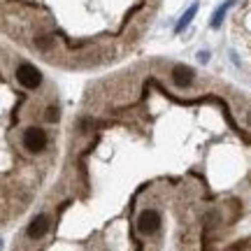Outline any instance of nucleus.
<instances>
[{"instance_id": "obj_2", "label": "nucleus", "mask_w": 251, "mask_h": 251, "mask_svg": "<svg viewBox=\"0 0 251 251\" xmlns=\"http://www.w3.org/2000/svg\"><path fill=\"white\" fill-rule=\"evenodd\" d=\"M17 81L24 86V89H40V84H42V72L37 70L35 65H30V63H21L17 68Z\"/></svg>"}, {"instance_id": "obj_6", "label": "nucleus", "mask_w": 251, "mask_h": 251, "mask_svg": "<svg viewBox=\"0 0 251 251\" xmlns=\"http://www.w3.org/2000/svg\"><path fill=\"white\" fill-rule=\"evenodd\" d=\"M235 5V0H226L224 5H221V7L216 9L214 12V17H212V28H219L221 26V24H224V17H226V12H228V9L233 7Z\"/></svg>"}, {"instance_id": "obj_5", "label": "nucleus", "mask_w": 251, "mask_h": 251, "mask_svg": "<svg viewBox=\"0 0 251 251\" xmlns=\"http://www.w3.org/2000/svg\"><path fill=\"white\" fill-rule=\"evenodd\" d=\"M196 79V72L191 70L188 65H175L172 68V81L179 86V89H188Z\"/></svg>"}, {"instance_id": "obj_3", "label": "nucleus", "mask_w": 251, "mask_h": 251, "mask_svg": "<svg viewBox=\"0 0 251 251\" xmlns=\"http://www.w3.org/2000/svg\"><path fill=\"white\" fill-rule=\"evenodd\" d=\"M137 230L142 235H156L161 230V212L156 209H142L137 216Z\"/></svg>"}, {"instance_id": "obj_4", "label": "nucleus", "mask_w": 251, "mask_h": 251, "mask_svg": "<svg viewBox=\"0 0 251 251\" xmlns=\"http://www.w3.org/2000/svg\"><path fill=\"white\" fill-rule=\"evenodd\" d=\"M49 228H51V219L47 214H40V216H35L33 221H30V226H28V237L30 240H42L47 233H49Z\"/></svg>"}, {"instance_id": "obj_11", "label": "nucleus", "mask_w": 251, "mask_h": 251, "mask_svg": "<svg viewBox=\"0 0 251 251\" xmlns=\"http://www.w3.org/2000/svg\"><path fill=\"white\" fill-rule=\"evenodd\" d=\"M247 124L251 126V112H249V114H247Z\"/></svg>"}, {"instance_id": "obj_8", "label": "nucleus", "mask_w": 251, "mask_h": 251, "mask_svg": "<svg viewBox=\"0 0 251 251\" xmlns=\"http://www.w3.org/2000/svg\"><path fill=\"white\" fill-rule=\"evenodd\" d=\"M35 47L37 49H42V51H47V49H51L54 47V40L49 35H37L35 37Z\"/></svg>"}, {"instance_id": "obj_7", "label": "nucleus", "mask_w": 251, "mask_h": 251, "mask_svg": "<svg viewBox=\"0 0 251 251\" xmlns=\"http://www.w3.org/2000/svg\"><path fill=\"white\" fill-rule=\"evenodd\" d=\"M196 12H198V2H193V5H191V7L184 12V17L179 19V24H177V28H175V30H177V33L186 30V26L191 24V21H193V17H196Z\"/></svg>"}, {"instance_id": "obj_10", "label": "nucleus", "mask_w": 251, "mask_h": 251, "mask_svg": "<svg viewBox=\"0 0 251 251\" xmlns=\"http://www.w3.org/2000/svg\"><path fill=\"white\" fill-rule=\"evenodd\" d=\"M198 58H200V63H207V58H209V54H207V51H200V54H198Z\"/></svg>"}, {"instance_id": "obj_1", "label": "nucleus", "mask_w": 251, "mask_h": 251, "mask_svg": "<svg viewBox=\"0 0 251 251\" xmlns=\"http://www.w3.org/2000/svg\"><path fill=\"white\" fill-rule=\"evenodd\" d=\"M47 142H49V137H47L45 128L28 126L26 130H24V147H26L30 153H42L47 149Z\"/></svg>"}, {"instance_id": "obj_9", "label": "nucleus", "mask_w": 251, "mask_h": 251, "mask_svg": "<svg viewBox=\"0 0 251 251\" xmlns=\"http://www.w3.org/2000/svg\"><path fill=\"white\" fill-rule=\"evenodd\" d=\"M58 117H61V112H58V107H56V105H49V107L45 109V119L49 121V124H56V121H58Z\"/></svg>"}]
</instances>
